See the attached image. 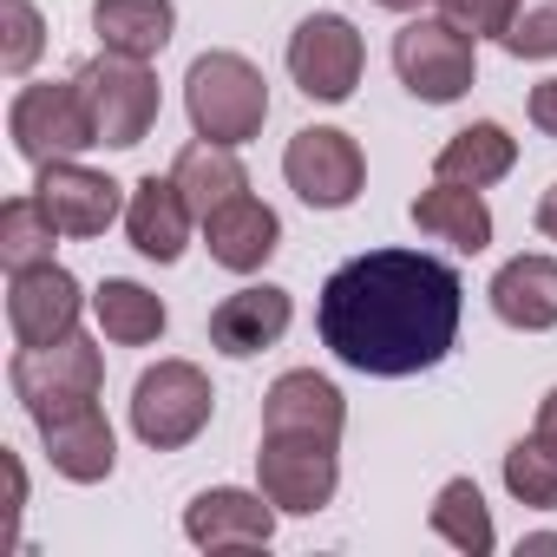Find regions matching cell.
<instances>
[{
  "instance_id": "obj_2",
  "label": "cell",
  "mask_w": 557,
  "mask_h": 557,
  "mask_svg": "<svg viewBox=\"0 0 557 557\" xmlns=\"http://www.w3.org/2000/svg\"><path fill=\"white\" fill-rule=\"evenodd\" d=\"M184 112H190V132L210 138V145H249L262 138L269 125V79L256 60L216 47V53H197L190 73H184Z\"/></svg>"
},
{
  "instance_id": "obj_15",
  "label": "cell",
  "mask_w": 557,
  "mask_h": 557,
  "mask_svg": "<svg viewBox=\"0 0 557 557\" xmlns=\"http://www.w3.org/2000/svg\"><path fill=\"white\" fill-rule=\"evenodd\" d=\"M262 433H296V440H329L342 446L348 433V400L329 374L315 368H289L275 374V387L262 394Z\"/></svg>"
},
{
  "instance_id": "obj_23",
  "label": "cell",
  "mask_w": 557,
  "mask_h": 557,
  "mask_svg": "<svg viewBox=\"0 0 557 557\" xmlns=\"http://www.w3.org/2000/svg\"><path fill=\"white\" fill-rule=\"evenodd\" d=\"M92 315H99V335L112 348H151L171 329V309L145 283H132V275H106V283L92 289Z\"/></svg>"
},
{
  "instance_id": "obj_5",
  "label": "cell",
  "mask_w": 557,
  "mask_h": 557,
  "mask_svg": "<svg viewBox=\"0 0 557 557\" xmlns=\"http://www.w3.org/2000/svg\"><path fill=\"white\" fill-rule=\"evenodd\" d=\"M394 73L420 106H453L479 79V40L440 14H407V27L394 34Z\"/></svg>"
},
{
  "instance_id": "obj_31",
  "label": "cell",
  "mask_w": 557,
  "mask_h": 557,
  "mask_svg": "<svg viewBox=\"0 0 557 557\" xmlns=\"http://www.w3.org/2000/svg\"><path fill=\"white\" fill-rule=\"evenodd\" d=\"M524 112H531V125H537L544 138H557V73L531 86V99H524Z\"/></svg>"
},
{
  "instance_id": "obj_25",
  "label": "cell",
  "mask_w": 557,
  "mask_h": 557,
  "mask_svg": "<svg viewBox=\"0 0 557 557\" xmlns=\"http://www.w3.org/2000/svg\"><path fill=\"white\" fill-rule=\"evenodd\" d=\"M426 524H433L440 544H453V550H466V557H492V550H498L492 505H485V492H479L472 479H446V485L433 492Z\"/></svg>"
},
{
  "instance_id": "obj_1",
  "label": "cell",
  "mask_w": 557,
  "mask_h": 557,
  "mask_svg": "<svg viewBox=\"0 0 557 557\" xmlns=\"http://www.w3.org/2000/svg\"><path fill=\"white\" fill-rule=\"evenodd\" d=\"M459 315H466V283L453 262L426 249H368L322 283L315 335L342 368L374 381H407L453 355Z\"/></svg>"
},
{
  "instance_id": "obj_21",
  "label": "cell",
  "mask_w": 557,
  "mask_h": 557,
  "mask_svg": "<svg viewBox=\"0 0 557 557\" xmlns=\"http://www.w3.org/2000/svg\"><path fill=\"white\" fill-rule=\"evenodd\" d=\"M407 216H413L420 236L453 243L459 256L492 249V210H485V190H466V184H440V177H433V190H420Z\"/></svg>"
},
{
  "instance_id": "obj_29",
  "label": "cell",
  "mask_w": 557,
  "mask_h": 557,
  "mask_svg": "<svg viewBox=\"0 0 557 557\" xmlns=\"http://www.w3.org/2000/svg\"><path fill=\"white\" fill-rule=\"evenodd\" d=\"M498 47L511 60H557V0H518Z\"/></svg>"
},
{
  "instance_id": "obj_19",
  "label": "cell",
  "mask_w": 557,
  "mask_h": 557,
  "mask_svg": "<svg viewBox=\"0 0 557 557\" xmlns=\"http://www.w3.org/2000/svg\"><path fill=\"white\" fill-rule=\"evenodd\" d=\"M492 315L518 335H550L557 329V256H511L492 289H485Z\"/></svg>"
},
{
  "instance_id": "obj_27",
  "label": "cell",
  "mask_w": 557,
  "mask_h": 557,
  "mask_svg": "<svg viewBox=\"0 0 557 557\" xmlns=\"http://www.w3.org/2000/svg\"><path fill=\"white\" fill-rule=\"evenodd\" d=\"M505 492H511L524 511H557V453H550L537 433L505 446Z\"/></svg>"
},
{
  "instance_id": "obj_26",
  "label": "cell",
  "mask_w": 557,
  "mask_h": 557,
  "mask_svg": "<svg viewBox=\"0 0 557 557\" xmlns=\"http://www.w3.org/2000/svg\"><path fill=\"white\" fill-rule=\"evenodd\" d=\"M53 249H60V223L47 216V203L34 190L0 203V262H8V275L34 269V262H53Z\"/></svg>"
},
{
  "instance_id": "obj_7",
  "label": "cell",
  "mask_w": 557,
  "mask_h": 557,
  "mask_svg": "<svg viewBox=\"0 0 557 557\" xmlns=\"http://www.w3.org/2000/svg\"><path fill=\"white\" fill-rule=\"evenodd\" d=\"M256 485L283 518H315L342 492V459L329 440H296V433H262L256 446Z\"/></svg>"
},
{
  "instance_id": "obj_18",
  "label": "cell",
  "mask_w": 557,
  "mask_h": 557,
  "mask_svg": "<svg viewBox=\"0 0 557 557\" xmlns=\"http://www.w3.org/2000/svg\"><path fill=\"white\" fill-rule=\"evenodd\" d=\"M203 249H210V262L216 269H230V275H256L275 249H283V216H275L262 197H230L223 210H210L203 216Z\"/></svg>"
},
{
  "instance_id": "obj_6",
  "label": "cell",
  "mask_w": 557,
  "mask_h": 557,
  "mask_svg": "<svg viewBox=\"0 0 557 557\" xmlns=\"http://www.w3.org/2000/svg\"><path fill=\"white\" fill-rule=\"evenodd\" d=\"M8 138H14V151L34 171L53 164V158L92 151L99 132H92L86 99H79V79H34V86H21L14 106H8Z\"/></svg>"
},
{
  "instance_id": "obj_35",
  "label": "cell",
  "mask_w": 557,
  "mask_h": 557,
  "mask_svg": "<svg viewBox=\"0 0 557 557\" xmlns=\"http://www.w3.org/2000/svg\"><path fill=\"white\" fill-rule=\"evenodd\" d=\"M374 8H387V14H426V0H374Z\"/></svg>"
},
{
  "instance_id": "obj_33",
  "label": "cell",
  "mask_w": 557,
  "mask_h": 557,
  "mask_svg": "<svg viewBox=\"0 0 557 557\" xmlns=\"http://www.w3.org/2000/svg\"><path fill=\"white\" fill-rule=\"evenodd\" d=\"M531 223H537V236H550V243H557V184H550V190L537 197V210H531Z\"/></svg>"
},
{
  "instance_id": "obj_10",
  "label": "cell",
  "mask_w": 557,
  "mask_h": 557,
  "mask_svg": "<svg viewBox=\"0 0 557 557\" xmlns=\"http://www.w3.org/2000/svg\"><path fill=\"white\" fill-rule=\"evenodd\" d=\"M8 387H14V400L40 420V413H53V407H66V400H99V387H106V355H99V342H86V335H66V342H53V348H21V355L8 361Z\"/></svg>"
},
{
  "instance_id": "obj_17",
  "label": "cell",
  "mask_w": 557,
  "mask_h": 557,
  "mask_svg": "<svg viewBox=\"0 0 557 557\" xmlns=\"http://www.w3.org/2000/svg\"><path fill=\"white\" fill-rule=\"evenodd\" d=\"M190 230H197V210L184 203V190H177L171 171L164 177L151 171V177L132 184V197H125V236H132V249L145 262H177L190 249Z\"/></svg>"
},
{
  "instance_id": "obj_8",
  "label": "cell",
  "mask_w": 557,
  "mask_h": 557,
  "mask_svg": "<svg viewBox=\"0 0 557 557\" xmlns=\"http://www.w3.org/2000/svg\"><path fill=\"white\" fill-rule=\"evenodd\" d=\"M368 73V47L355 34L348 14H309L289 34V79L315 99V106H348L355 86Z\"/></svg>"
},
{
  "instance_id": "obj_28",
  "label": "cell",
  "mask_w": 557,
  "mask_h": 557,
  "mask_svg": "<svg viewBox=\"0 0 557 557\" xmlns=\"http://www.w3.org/2000/svg\"><path fill=\"white\" fill-rule=\"evenodd\" d=\"M40 53H47V21H40V8H34V0H8V8H0V73H8V79H27Z\"/></svg>"
},
{
  "instance_id": "obj_24",
  "label": "cell",
  "mask_w": 557,
  "mask_h": 557,
  "mask_svg": "<svg viewBox=\"0 0 557 557\" xmlns=\"http://www.w3.org/2000/svg\"><path fill=\"white\" fill-rule=\"evenodd\" d=\"M171 177H177L184 203L197 210V223H203L210 210H223L230 197H243V190H249V171H243L236 145H210V138L184 145V151L171 158Z\"/></svg>"
},
{
  "instance_id": "obj_20",
  "label": "cell",
  "mask_w": 557,
  "mask_h": 557,
  "mask_svg": "<svg viewBox=\"0 0 557 557\" xmlns=\"http://www.w3.org/2000/svg\"><path fill=\"white\" fill-rule=\"evenodd\" d=\"M518 164V138L498 125V119H472L466 132H453L433 158V177L440 184H466V190H492L498 177H511Z\"/></svg>"
},
{
  "instance_id": "obj_3",
  "label": "cell",
  "mask_w": 557,
  "mask_h": 557,
  "mask_svg": "<svg viewBox=\"0 0 557 557\" xmlns=\"http://www.w3.org/2000/svg\"><path fill=\"white\" fill-rule=\"evenodd\" d=\"M73 79H79V99H86V112H92V132H99V145H112V151H132V145H145V138L158 132L164 92H158V73H151V60L99 53V60H86Z\"/></svg>"
},
{
  "instance_id": "obj_32",
  "label": "cell",
  "mask_w": 557,
  "mask_h": 557,
  "mask_svg": "<svg viewBox=\"0 0 557 557\" xmlns=\"http://www.w3.org/2000/svg\"><path fill=\"white\" fill-rule=\"evenodd\" d=\"M531 433H537V440H544V446L557 453V387H550V394L537 400V426H531Z\"/></svg>"
},
{
  "instance_id": "obj_30",
  "label": "cell",
  "mask_w": 557,
  "mask_h": 557,
  "mask_svg": "<svg viewBox=\"0 0 557 557\" xmlns=\"http://www.w3.org/2000/svg\"><path fill=\"white\" fill-rule=\"evenodd\" d=\"M511 8H518V0H440V21H453L472 40H498L505 21H511Z\"/></svg>"
},
{
  "instance_id": "obj_12",
  "label": "cell",
  "mask_w": 557,
  "mask_h": 557,
  "mask_svg": "<svg viewBox=\"0 0 557 557\" xmlns=\"http://www.w3.org/2000/svg\"><path fill=\"white\" fill-rule=\"evenodd\" d=\"M34 197L47 203V216L60 223V236H106L112 223H125V184L106 171H86L79 158H53L34 171Z\"/></svg>"
},
{
  "instance_id": "obj_22",
  "label": "cell",
  "mask_w": 557,
  "mask_h": 557,
  "mask_svg": "<svg viewBox=\"0 0 557 557\" xmlns=\"http://www.w3.org/2000/svg\"><path fill=\"white\" fill-rule=\"evenodd\" d=\"M92 34L106 53L158 60L177 34V8L171 0H92Z\"/></svg>"
},
{
  "instance_id": "obj_16",
  "label": "cell",
  "mask_w": 557,
  "mask_h": 557,
  "mask_svg": "<svg viewBox=\"0 0 557 557\" xmlns=\"http://www.w3.org/2000/svg\"><path fill=\"white\" fill-rule=\"evenodd\" d=\"M289 322H296V296L289 289L249 283V289H236V296H223L210 309V348L230 355V361H256V355H269L289 335Z\"/></svg>"
},
{
  "instance_id": "obj_34",
  "label": "cell",
  "mask_w": 557,
  "mask_h": 557,
  "mask_svg": "<svg viewBox=\"0 0 557 557\" xmlns=\"http://www.w3.org/2000/svg\"><path fill=\"white\" fill-rule=\"evenodd\" d=\"M537 550H557V531H531V537H518V557H537Z\"/></svg>"
},
{
  "instance_id": "obj_9",
  "label": "cell",
  "mask_w": 557,
  "mask_h": 557,
  "mask_svg": "<svg viewBox=\"0 0 557 557\" xmlns=\"http://www.w3.org/2000/svg\"><path fill=\"white\" fill-rule=\"evenodd\" d=\"M283 177L309 210H348L368 184V158L342 125H302L283 151Z\"/></svg>"
},
{
  "instance_id": "obj_4",
  "label": "cell",
  "mask_w": 557,
  "mask_h": 557,
  "mask_svg": "<svg viewBox=\"0 0 557 557\" xmlns=\"http://www.w3.org/2000/svg\"><path fill=\"white\" fill-rule=\"evenodd\" d=\"M216 413V387L197 361H158L132 387V433L151 453H184Z\"/></svg>"
},
{
  "instance_id": "obj_13",
  "label": "cell",
  "mask_w": 557,
  "mask_h": 557,
  "mask_svg": "<svg viewBox=\"0 0 557 557\" xmlns=\"http://www.w3.org/2000/svg\"><path fill=\"white\" fill-rule=\"evenodd\" d=\"M34 426H40L47 466H53L66 485H99V479H112V466H119V433H112V420H106L99 400H66V407L40 413Z\"/></svg>"
},
{
  "instance_id": "obj_14",
  "label": "cell",
  "mask_w": 557,
  "mask_h": 557,
  "mask_svg": "<svg viewBox=\"0 0 557 557\" xmlns=\"http://www.w3.org/2000/svg\"><path fill=\"white\" fill-rule=\"evenodd\" d=\"M275 518H283V511L262 498V485L256 492H243V485H203L184 505V537L197 550H262L275 537Z\"/></svg>"
},
{
  "instance_id": "obj_11",
  "label": "cell",
  "mask_w": 557,
  "mask_h": 557,
  "mask_svg": "<svg viewBox=\"0 0 557 557\" xmlns=\"http://www.w3.org/2000/svg\"><path fill=\"white\" fill-rule=\"evenodd\" d=\"M79 315H86V289H79L73 269L34 262V269H14L8 275V329H14V348H53V342L79 335Z\"/></svg>"
}]
</instances>
